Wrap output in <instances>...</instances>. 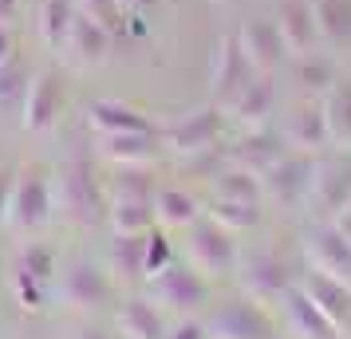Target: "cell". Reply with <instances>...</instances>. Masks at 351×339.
<instances>
[{"mask_svg":"<svg viewBox=\"0 0 351 339\" xmlns=\"http://www.w3.org/2000/svg\"><path fill=\"white\" fill-rule=\"evenodd\" d=\"M292 79L300 83L312 99H324L332 91V83L339 79V64H335V55L312 48L304 55H292Z\"/></svg>","mask_w":351,"mask_h":339,"instance_id":"28","label":"cell"},{"mask_svg":"<svg viewBox=\"0 0 351 339\" xmlns=\"http://www.w3.org/2000/svg\"><path fill=\"white\" fill-rule=\"evenodd\" d=\"M158 130H134V134H99V154L111 166H150L158 154Z\"/></svg>","mask_w":351,"mask_h":339,"instance_id":"20","label":"cell"},{"mask_svg":"<svg viewBox=\"0 0 351 339\" xmlns=\"http://www.w3.org/2000/svg\"><path fill=\"white\" fill-rule=\"evenodd\" d=\"M272 20H276V28H280V36H285V44H288V60L316 48L319 28H316L312 0H280Z\"/></svg>","mask_w":351,"mask_h":339,"instance_id":"18","label":"cell"},{"mask_svg":"<svg viewBox=\"0 0 351 339\" xmlns=\"http://www.w3.org/2000/svg\"><path fill=\"white\" fill-rule=\"evenodd\" d=\"M237 280H241V288H245V296H253V300H261V304H269V300H280V296L296 284V273L288 268V260L280 257V253L261 249V253L241 257Z\"/></svg>","mask_w":351,"mask_h":339,"instance_id":"10","label":"cell"},{"mask_svg":"<svg viewBox=\"0 0 351 339\" xmlns=\"http://www.w3.org/2000/svg\"><path fill=\"white\" fill-rule=\"evenodd\" d=\"M237 32H241V44H245V55H249V64L256 71L272 75L288 60V44H285V36H280V28H276L272 16L245 20V28H237Z\"/></svg>","mask_w":351,"mask_h":339,"instance_id":"17","label":"cell"},{"mask_svg":"<svg viewBox=\"0 0 351 339\" xmlns=\"http://www.w3.org/2000/svg\"><path fill=\"white\" fill-rule=\"evenodd\" d=\"M285 150H288L285 134H276V130H269V127L245 130L241 138H233L229 146H221V154H225L229 166H245V170H253V174H265Z\"/></svg>","mask_w":351,"mask_h":339,"instance_id":"15","label":"cell"},{"mask_svg":"<svg viewBox=\"0 0 351 339\" xmlns=\"http://www.w3.org/2000/svg\"><path fill=\"white\" fill-rule=\"evenodd\" d=\"M312 178H316V154H308V150H285L261 174L265 201H272L276 210H300L312 197Z\"/></svg>","mask_w":351,"mask_h":339,"instance_id":"5","label":"cell"},{"mask_svg":"<svg viewBox=\"0 0 351 339\" xmlns=\"http://www.w3.org/2000/svg\"><path fill=\"white\" fill-rule=\"evenodd\" d=\"M308 205L319 221H335L351 205V150H335L328 158H316V178Z\"/></svg>","mask_w":351,"mask_h":339,"instance_id":"9","label":"cell"},{"mask_svg":"<svg viewBox=\"0 0 351 339\" xmlns=\"http://www.w3.org/2000/svg\"><path fill=\"white\" fill-rule=\"evenodd\" d=\"M67 111V75L60 67H44L36 71L28 83V99H24V111H20V127L28 134H51L60 127V118Z\"/></svg>","mask_w":351,"mask_h":339,"instance_id":"7","label":"cell"},{"mask_svg":"<svg viewBox=\"0 0 351 339\" xmlns=\"http://www.w3.org/2000/svg\"><path fill=\"white\" fill-rule=\"evenodd\" d=\"M28 83H32V71H28V64L20 55H12L8 64H0V118H16L24 111Z\"/></svg>","mask_w":351,"mask_h":339,"instance_id":"32","label":"cell"},{"mask_svg":"<svg viewBox=\"0 0 351 339\" xmlns=\"http://www.w3.org/2000/svg\"><path fill=\"white\" fill-rule=\"evenodd\" d=\"M300 284H304V292L316 300L324 312H328V320L339 327V331H348L351 327V288L343 284V280H332V276H324V273H312L308 276H300Z\"/></svg>","mask_w":351,"mask_h":339,"instance_id":"24","label":"cell"},{"mask_svg":"<svg viewBox=\"0 0 351 339\" xmlns=\"http://www.w3.org/2000/svg\"><path fill=\"white\" fill-rule=\"evenodd\" d=\"M16 268L24 276H32L36 284L51 288V284H56V276H60V260H56V249H51V244H28V249L20 253Z\"/></svg>","mask_w":351,"mask_h":339,"instance_id":"36","label":"cell"},{"mask_svg":"<svg viewBox=\"0 0 351 339\" xmlns=\"http://www.w3.org/2000/svg\"><path fill=\"white\" fill-rule=\"evenodd\" d=\"M308 264L316 273L332 276V280H343L351 288V241L332 225V221H319L312 233H308Z\"/></svg>","mask_w":351,"mask_h":339,"instance_id":"14","label":"cell"},{"mask_svg":"<svg viewBox=\"0 0 351 339\" xmlns=\"http://www.w3.org/2000/svg\"><path fill=\"white\" fill-rule=\"evenodd\" d=\"M114 320H119V336L127 339H166V331H170L162 307H154L150 296H127Z\"/></svg>","mask_w":351,"mask_h":339,"instance_id":"23","label":"cell"},{"mask_svg":"<svg viewBox=\"0 0 351 339\" xmlns=\"http://www.w3.org/2000/svg\"><path fill=\"white\" fill-rule=\"evenodd\" d=\"M80 339H114V336H107L103 327H87V331H80Z\"/></svg>","mask_w":351,"mask_h":339,"instance_id":"43","label":"cell"},{"mask_svg":"<svg viewBox=\"0 0 351 339\" xmlns=\"http://www.w3.org/2000/svg\"><path fill=\"white\" fill-rule=\"evenodd\" d=\"M225 118H229V111L217 107V103H206V107H197V111L182 114L174 123L158 127L162 150H170V154H178V158H186V162L206 158V154H213L217 142H221Z\"/></svg>","mask_w":351,"mask_h":339,"instance_id":"3","label":"cell"},{"mask_svg":"<svg viewBox=\"0 0 351 339\" xmlns=\"http://www.w3.org/2000/svg\"><path fill=\"white\" fill-rule=\"evenodd\" d=\"M256 75V67L249 64L245 55V44H241V32H229L217 48V60H213V103L217 107H229L233 99L241 95V87Z\"/></svg>","mask_w":351,"mask_h":339,"instance_id":"12","label":"cell"},{"mask_svg":"<svg viewBox=\"0 0 351 339\" xmlns=\"http://www.w3.org/2000/svg\"><path fill=\"white\" fill-rule=\"evenodd\" d=\"M16 55V40H12V24L0 20V64H8Z\"/></svg>","mask_w":351,"mask_h":339,"instance_id":"40","label":"cell"},{"mask_svg":"<svg viewBox=\"0 0 351 339\" xmlns=\"http://www.w3.org/2000/svg\"><path fill=\"white\" fill-rule=\"evenodd\" d=\"M154 217H158L162 229H190L193 221L206 217V210H202V201L190 190H182V186H158V194H154Z\"/></svg>","mask_w":351,"mask_h":339,"instance_id":"25","label":"cell"},{"mask_svg":"<svg viewBox=\"0 0 351 339\" xmlns=\"http://www.w3.org/2000/svg\"><path fill=\"white\" fill-rule=\"evenodd\" d=\"M186 244H190V264H197L206 276H229L237 273L241 249L237 233H229L225 225H217L213 217H202L186 229Z\"/></svg>","mask_w":351,"mask_h":339,"instance_id":"8","label":"cell"},{"mask_svg":"<svg viewBox=\"0 0 351 339\" xmlns=\"http://www.w3.org/2000/svg\"><path fill=\"white\" fill-rule=\"evenodd\" d=\"M20 12H24V0H0V20L4 24H12Z\"/></svg>","mask_w":351,"mask_h":339,"instance_id":"41","label":"cell"},{"mask_svg":"<svg viewBox=\"0 0 351 339\" xmlns=\"http://www.w3.org/2000/svg\"><path fill=\"white\" fill-rule=\"evenodd\" d=\"M87 123L95 134H134V130H158L138 107H130L123 99H95L87 107Z\"/></svg>","mask_w":351,"mask_h":339,"instance_id":"21","label":"cell"},{"mask_svg":"<svg viewBox=\"0 0 351 339\" xmlns=\"http://www.w3.org/2000/svg\"><path fill=\"white\" fill-rule=\"evenodd\" d=\"M103 186L111 201H154L158 194V178L146 166H114V174Z\"/></svg>","mask_w":351,"mask_h":339,"instance_id":"30","label":"cell"},{"mask_svg":"<svg viewBox=\"0 0 351 339\" xmlns=\"http://www.w3.org/2000/svg\"><path fill=\"white\" fill-rule=\"evenodd\" d=\"M111 44H114V32L103 24V20L80 12L75 24H71V36H67V51L80 67H99L107 55H111Z\"/></svg>","mask_w":351,"mask_h":339,"instance_id":"19","label":"cell"},{"mask_svg":"<svg viewBox=\"0 0 351 339\" xmlns=\"http://www.w3.org/2000/svg\"><path fill=\"white\" fill-rule=\"evenodd\" d=\"M60 296L75 312H99L114 296V280L95 260H75V264H67L64 280H60Z\"/></svg>","mask_w":351,"mask_h":339,"instance_id":"11","label":"cell"},{"mask_svg":"<svg viewBox=\"0 0 351 339\" xmlns=\"http://www.w3.org/2000/svg\"><path fill=\"white\" fill-rule=\"evenodd\" d=\"M312 12L319 40H328L332 48L351 44V0H312Z\"/></svg>","mask_w":351,"mask_h":339,"instance_id":"33","label":"cell"},{"mask_svg":"<svg viewBox=\"0 0 351 339\" xmlns=\"http://www.w3.org/2000/svg\"><path fill=\"white\" fill-rule=\"evenodd\" d=\"M170 260H174V241H170V233H166L162 225H154L150 233H146V280L158 276Z\"/></svg>","mask_w":351,"mask_h":339,"instance_id":"37","label":"cell"},{"mask_svg":"<svg viewBox=\"0 0 351 339\" xmlns=\"http://www.w3.org/2000/svg\"><path fill=\"white\" fill-rule=\"evenodd\" d=\"M146 296L154 300L166 312H178V316H193L209 304L213 296V284L209 276L197 268V264H186V260H170L158 276L146 280Z\"/></svg>","mask_w":351,"mask_h":339,"instance_id":"4","label":"cell"},{"mask_svg":"<svg viewBox=\"0 0 351 339\" xmlns=\"http://www.w3.org/2000/svg\"><path fill=\"white\" fill-rule=\"evenodd\" d=\"M107 221H111L114 233H150V229L158 225L154 201H111Z\"/></svg>","mask_w":351,"mask_h":339,"instance_id":"35","label":"cell"},{"mask_svg":"<svg viewBox=\"0 0 351 339\" xmlns=\"http://www.w3.org/2000/svg\"><path fill=\"white\" fill-rule=\"evenodd\" d=\"M206 217H213L229 233H249V229H256L265 221V210L253 205V201H221V197H213V205L206 210Z\"/></svg>","mask_w":351,"mask_h":339,"instance_id":"34","label":"cell"},{"mask_svg":"<svg viewBox=\"0 0 351 339\" xmlns=\"http://www.w3.org/2000/svg\"><path fill=\"white\" fill-rule=\"evenodd\" d=\"M75 16H80V0H40V8H36V32L44 40V48H51V51L67 48V36H71Z\"/></svg>","mask_w":351,"mask_h":339,"instance_id":"26","label":"cell"},{"mask_svg":"<svg viewBox=\"0 0 351 339\" xmlns=\"http://www.w3.org/2000/svg\"><path fill=\"white\" fill-rule=\"evenodd\" d=\"M202 323H206L209 339H280L272 312L261 300H253V296L225 300Z\"/></svg>","mask_w":351,"mask_h":339,"instance_id":"6","label":"cell"},{"mask_svg":"<svg viewBox=\"0 0 351 339\" xmlns=\"http://www.w3.org/2000/svg\"><path fill=\"white\" fill-rule=\"evenodd\" d=\"M280 312H285L288 331H292L296 339H339V336H343V331L328 320V312H324L308 292H304L300 280L280 296Z\"/></svg>","mask_w":351,"mask_h":339,"instance_id":"13","label":"cell"},{"mask_svg":"<svg viewBox=\"0 0 351 339\" xmlns=\"http://www.w3.org/2000/svg\"><path fill=\"white\" fill-rule=\"evenodd\" d=\"M114 339H127V336H114Z\"/></svg>","mask_w":351,"mask_h":339,"instance_id":"45","label":"cell"},{"mask_svg":"<svg viewBox=\"0 0 351 339\" xmlns=\"http://www.w3.org/2000/svg\"><path fill=\"white\" fill-rule=\"evenodd\" d=\"M56 205L71 225H103L107 221V210H111V197H107V186L99 181L95 166H91V154L87 146H75L64 158L60 174H56Z\"/></svg>","mask_w":351,"mask_h":339,"instance_id":"1","label":"cell"},{"mask_svg":"<svg viewBox=\"0 0 351 339\" xmlns=\"http://www.w3.org/2000/svg\"><path fill=\"white\" fill-rule=\"evenodd\" d=\"M111 273L127 284L146 280V233H114L111 237Z\"/></svg>","mask_w":351,"mask_h":339,"instance_id":"29","label":"cell"},{"mask_svg":"<svg viewBox=\"0 0 351 339\" xmlns=\"http://www.w3.org/2000/svg\"><path fill=\"white\" fill-rule=\"evenodd\" d=\"M285 142H288V150H308V154H319L324 146H332L319 99H312V103L296 107V114H288V123H285Z\"/></svg>","mask_w":351,"mask_h":339,"instance_id":"22","label":"cell"},{"mask_svg":"<svg viewBox=\"0 0 351 339\" xmlns=\"http://www.w3.org/2000/svg\"><path fill=\"white\" fill-rule=\"evenodd\" d=\"M123 4H130V8H134V12H146V8H154V4H158V0H123Z\"/></svg>","mask_w":351,"mask_h":339,"instance_id":"44","label":"cell"},{"mask_svg":"<svg viewBox=\"0 0 351 339\" xmlns=\"http://www.w3.org/2000/svg\"><path fill=\"white\" fill-rule=\"evenodd\" d=\"M213 197L221 201H253V205H265V186H261V174L245 170V166H229L213 174Z\"/></svg>","mask_w":351,"mask_h":339,"instance_id":"31","label":"cell"},{"mask_svg":"<svg viewBox=\"0 0 351 339\" xmlns=\"http://www.w3.org/2000/svg\"><path fill=\"white\" fill-rule=\"evenodd\" d=\"M51 213H56V181H51V174L40 162L16 166L8 205H4V221L12 229H40L51 221Z\"/></svg>","mask_w":351,"mask_h":339,"instance_id":"2","label":"cell"},{"mask_svg":"<svg viewBox=\"0 0 351 339\" xmlns=\"http://www.w3.org/2000/svg\"><path fill=\"white\" fill-rule=\"evenodd\" d=\"M276 99H280L276 79H272V75H265V71H256V75L241 87V95L233 99L225 111H229V118H233V123H241L245 130H256V127H265L272 114H276Z\"/></svg>","mask_w":351,"mask_h":339,"instance_id":"16","label":"cell"},{"mask_svg":"<svg viewBox=\"0 0 351 339\" xmlns=\"http://www.w3.org/2000/svg\"><path fill=\"white\" fill-rule=\"evenodd\" d=\"M80 12L103 20L114 36H127V8H123V0H80Z\"/></svg>","mask_w":351,"mask_h":339,"instance_id":"38","label":"cell"},{"mask_svg":"<svg viewBox=\"0 0 351 339\" xmlns=\"http://www.w3.org/2000/svg\"><path fill=\"white\" fill-rule=\"evenodd\" d=\"M332 225H335V229H339V233H343V237H348V241H351V205H348V210H343V213H339V217H335Z\"/></svg>","mask_w":351,"mask_h":339,"instance_id":"42","label":"cell"},{"mask_svg":"<svg viewBox=\"0 0 351 339\" xmlns=\"http://www.w3.org/2000/svg\"><path fill=\"white\" fill-rule=\"evenodd\" d=\"M324 107V123H328V138L335 150H351V75H339L332 91L319 99Z\"/></svg>","mask_w":351,"mask_h":339,"instance_id":"27","label":"cell"},{"mask_svg":"<svg viewBox=\"0 0 351 339\" xmlns=\"http://www.w3.org/2000/svg\"><path fill=\"white\" fill-rule=\"evenodd\" d=\"M166 339H209V331H206L202 320H182V323H174V327L166 331Z\"/></svg>","mask_w":351,"mask_h":339,"instance_id":"39","label":"cell"}]
</instances>
